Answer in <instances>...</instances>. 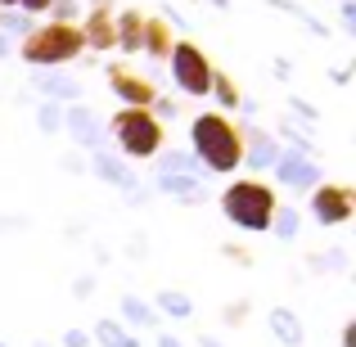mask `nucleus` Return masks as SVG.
<instances>
[{
    "mask_svg": "<svg viewBox=\"0 0 356 347\" xmlns=\"http://www.w3.org/2000/svg\"><path fill=\"white\" fill-rule=\"evenodd\" d=\"M167 59H172V77L185 95H208L212 90V63L194 41H176Z\"/></svg>",
    "mask_w": 356,
    "mask_h": 347,
    "instance_id": "39448f33",
    "label": "nucleus"
},
{
    "mask_svg": "<svg viewBox=\"0 0 356 347\" xmlns=\"http://www.w3.org/2000/svg\"><path fill=\"white\" fill-rule=\"evenodd\" d=\"M190 140H194V158L208 172H235L243 163V145H239V127L221 113H199L190 122Z\"/></svg>",
    "mask_w": 356,
    "mask_h": 347,
    "instance_id": "f257e3e1",
    "label": "nucleus"
},
{
    "mask_svg": "<svg viewBox=\"0 0 356 347\" xmlns=\"http://www.w3.org/2000/svg\"><path fill=\"white\" fill-rule=\"evenodd\" d=\"M312 212H316L321 226H343V221H352V212H356V194L348 185H316Z\"/></svg>",
    "mask_w": 356,
    "mask_h": 347,
    "instance_id": "423d86ee",
    "label": "nucleus"
},
{
    "mask_svg": "<svg viewBox=\"0 0 356 347\" xmlns=\"http://www.w3.org/2000/svg\"><path fill=\"white\" fill-rule=\"evenodd\" d=\"M108 131L118 136L127 158H154L163 149V122L149 113V108H122V113H113Z\"/></svg>",
    "mask_w": 356,
    "mask_h": 347,
    "instance_id": "20e7f679",
    "label": "nucleus"
},
{
    "mask_svg": "<svg viewBox=\"0 0 356 347\" xmlns=\"http://www.w3.org/2000/svg\"><path fill=\"white\" fill-rule=\"evenodd\" d=\"M63 127V108L59 104H45L41 108V131H59Z\"/></svg>",
    "mask_w": 356,
    "mask_h": 347,
    "instance_id": "b1692460",
    "label": "nucleus"
},
{
    "mask_svg": "<svg viewBox=\"0 0 356 347\" xmlns=\"http://www.w3.org/2000/svg\"><path fill=\"white\" fill-rule=\"evenodd\" d=\"M122 312H127V321H136V325H154V312H149L140 298H122Z\"/></svg>",
    "mask_w": 356,
    "mask_h": 347,
    "instance_id": "412c9836",
    "label": "nucleus"
},
{
    "mask_svg": "<svg viewBox=\"0 0 356 347\" xmlns=\"http://www.w3.org/2000/svg\"><path fill=\"white\" fill-rule=\"evenodd\" d=\"M0 23H5L9 32H23V27L32 32V23H27V18H18V14H0Z\"/></svg>",
    "mask_w": 356,
    "mask_h": 347,
    "instance_id": "393cba45",
    "label": "nucleus"
},
{
    "mask_svg": "<svg viewBox=\"0 0 356 347\" xmlns=\"http://www.w3.org/2000/svg\"><path fill=\"white\" fill-rule=\"evenodd\" d=\"M0 54H9V41H5V32H0Z\"/></svg>",
    "mask_w": 356,
    "mask_h": 347,
    "instance_id": "c756f323",
    "label": "nucleus"
},
{
    "mask_svg": "<svg viewBox=\"0 0 356 347\" xmlns=\"http://www.w3.org/2000/svg\"><path fill=\"white\" fill-rule=\"evenodd\" d=\"M63 122H68V136L77 140V145H86V149H99V145H104V122L90 113V108L72 104L68 113H63Z\"/></svg>",
    "mask_w": 356,
    "mask_h": 347,
    "instance_id": "1a4fd4ad",
    "label": "nucleus"
},
{
    "mask_svg": "<svg viewBox=\"0 0 356 347\" xmlns=\"http://www.w3.org/2000/svg\"><path fill=\"white\" fill-rule=\"evenodd\" d=\"M158 347H181V343H176V339H158Z\"/></svg>",
    "mask_w": 356,
    "mask_h": 347,
    "instance_id": "c85d7f7f",
    "label": "nucleus"
},
{
    "mask_svg": "<svg viewBox=\"0 0 356 347\" xmlns=\"http://www.w3.org/2000/svg\"><path fill=\"white\" fill-rule=\"evenodd\" d=\"M0 347H5V343H0Z\"/></svg>",
    "mask_w": 356,
    "mask_h": 347,
    "instance_id": "473e14b6",
    "label": "nucleus"
},
{
    "mask_svg": "<svg viewBox=\"0 0 356 347\" xmlns=\"http://www.w3.org/2000/svg\"><path fill=\"white\" fill-rule=\"evenodd\" d=\"M158 185H163L172 199H181V203H203L208 199V190H203L199 176H158Z\"/></svg>",
    "mask_w": 356,
    "mask_h": 347,
    "instance_id": "ddd939ff",
    "label": "nucleus"
},
{
    "mask_svg": "<svg viewBox=\"0 0 356 347\" xmlns=\"http://www.w3.org/2000/svg\"><path fill=\"white\" fill-rule=\"evenodd\" d=\"M212 90L221 95V104H239V90H235V81H230V77H221V72H212Z\"/></svg>",
    "mask_w": 356,
    "mask_h": 347,
    "instance_id": "5701e85b",
    "label": "nucleus"
},
{
    "mask_svg": "<svg viewBox=\"0 0 356 347\" xmlns=\"http://www.w3.org/2000/svg\"><path fill=\"white\" fill-rule=\"evenodd\" d=\"M63 343H68V347H86V334H81V330H68V334H63Z\"/></svg>",
    "mask_w": 356,
    "mask_h": 347,
    "instance_id": "bb28decb",
    "label": "nucleus"
},
{
    "mask_svg": "<svg viewBox=\"0 0 356 347\" xmlns=\"http://www.w3.org/2000/svg\"><path fill=\"white\" fill-rule=\"evenodd\" d=\"M270 330H275V339L284 343V347H298V343H302V325H298V316L284 312V307H275V312H270Z\"/></svg>",
    "mask_w": 356,
    "mask_h": 347,
    "instance_id": "dca6fc26",
    "label": "nucleus"
},
{
    "mask_svg": "<svg viewBox=\"0 0 356 347\" xmlns=\"http://www.w3.org/2000/svg\"><path fill=\"white\" fill-rule=\"evenodd\" d=\"M158 307H163L167 316H190L194 312L190 298H185V293H172V289H163V293H158Z\"/></svg>",
    "mask_w": 356,
    "mask_h": 347,
    "instance_id": "6ab92c4d",
    "label": "nucleus"
},
{
    "mask_svg": "<svg viewBox=\"0 0 356 347\" xmlns=\"http://www.w3.org/2000/svg\"><path fill=\"white\" fill-rule=\"evenodd\" d=\"M199 347H217V343H212V339H203V343H199Z\"/></svg>",
    "mask_w": 356,
    "mask_h": 347,
    "instance_id": "7c9ffc66",
    "label": "nucleus"
},
{
    "mask_svg": "<svg viewBox=\"0 0 356 347\" xmlns=\"http://www.w3.org/2000/svg\"><path fill=\"white\" fill-rule=\"evenodd\" d=\"M90 172H95L99 181H113V185H122V190H140L136 172H131V167L122 163V158L104 154V149H95V158H90Z\"/></svg>",
    "mask_w": 356,
    "mask_h": 347,
    "instance_id": "9d476101",
    "label": "nucleus"
},
{
    "mask_svg": "<svg viewBox=\"0 0 356 347\" xmlns=\"http://www.w3.org/2000/svg\"><path fill=\"white\" fill-rule=\"evenodd\" d=\"M270 221H275V234H280V239H293V234H298V212H293V208L275 212Z\"/></svg>",
    "mask_w": 356,
    "mask_h": 347,
    "instance_id": "4be33fe9",
    "label": "nucleus"
},
{
    "mask_svg": "<svg viewBox=\"0 0 356 347\" xmlns=\"http://www.w3.org/2000/svg\"><path fill=\"white\" fill-rule=\"evenodd\" d=\"M343 347H356V321L343 325Z\"/></svg>",
    "mask_w": 356,
    "mask_h": 347,
    "instance_id": "cd10ccee",
    "label": "nucleus"
},
{
    "mask_svg": "<svg viewBox=\"0 0 356 347\" xmlns=\"http://www.w3.org/2000/svg\"><path fill=\"white\" fill-rule=\"evenodd\" d=\"M221 212L235 221L239 230H270L275 217V190L261 181H235L221 194Z\"/></svg>",
    "mask_w": 356,
    "mask_h": 347,
    "instance_id": "7ed1b4c3",
    "label": "nucleus"
},
{
    "mask_svg": "<svg viewBox=\"0 0 356 347\" xmlns=\"http://www.w3.org/2000/svg\"><path fill=\"white\" fill-rule=\"evenodd\" d=\"M81 50H86V41H81L77 23H45L36 32H27L23 45H18V54L27 63H36V68H59V63L77 59Z\"/></svg>",
    "mask_w": 356,
    "mask_h": 347,
    "instance_id": "f03ea898",
    "label": "nucleus"
},
{
    "mask_svg": "<svg viewBox=\"0 0 356 347\" xmlns=\"http://www.w3.org/2000/svg\"><path fill=\"white\" fill-rule=\"evenodd\" d=\"M203 167L194 163L190 154H181V149H176V154H167L163 163H158V176H199Z\"/></svg>",
    "mask_w": 356,
    "mask_h": 347,
    "instance_id": "f3484780",
    "label": "nucleus"
},
{
    "mask_svg": "<svg viewBox=\"0 0 356 347\" xmlns=\"http://www.w3.org/2000/svg\"><path fill=\"white\" fill-rule=\"evenodd\" d=\"M172 32H167V23H158V18H145V41H140V50H149V54H172Z\"/></svg>",
    "mask_w": 356,
    "mask_h": 347,
    "instance_id": "2eb2a0df",
    "label": "nucleus"
},
{
    "mask_svg": "<svg viewBox=\"0 0 356 347\" xmlns=\"http://www.w3.org/2000/svg\"><path fill=\"white\" fill-rule=\"evenodd\" d=\"M0 5H18V0H0Z\"/></svg>",
    "mask_w": 356,
    "mask_h": 347,
    "instance_id": "2f4dec72",
    "label": "nucleus"
},
{
    "mask_svg": "<svg viewBox=\"0 0 356 347\" xmlns=\"http://www.w3.org/2000/svg\"><path fill=\"white\" fill-rule=\"evenodd\" d=\"M95 339L104 343V347H140L136 339H127V334H122L113 321H99V325H95Z\"/></svg>",
    "mask_w": 356,
    "mask_h": 347,
    "instance_id": "a211bd4d",
    "label": "nucleus"
},
{
    "mask_svg": "<svg viewBox=\"0 0 356 347\" xmlns=\"http://www.w3.org/2000/svg\"><path fill=\"white\" fill-rule=\"evenodd\" d=\"M81 41L90 45V50H108V45H118L113 36V18H108V5H95L86 18V27H81Z\"/></svg>",
    "mask_w": 356,
    "mask_h": 347,
    "instance_id": "9b49d317",
    "label": "nucleus"
},
{
    "mask_svg": "<svg viewBox=\"0 0 356 347\" xmlns=\"http://www.w3.org/2000/svg\"><path fill=\"white\" fill-rule=\"evenodd\" d=\"M18 5H23L27 14H45V9H50V0H18Z\"/></svg>",
    "mask_w": 356,
    "mask_h": 347,
    "instance_id": "a878e982",
    "label": "nucleus"
},
{
    "mask_svg": "<svg viewBox=\"0 0 356 347\" xmlns=\"http://www.w3.org/2000/svg\"><path fill=\"white\" fill-rule=\"evenodd\" d=\"M108 81H113V90L127 99V108H149L158 99V86H154V81H149V77H136V72L122 68V63L108 68Z\"/></svg>",
    "mask_w": 356,
    "mask_h": 347,
    "instance_id": "0eeeda50",
    "label": "nucleus"
},
{
    "mask_svg": "<svg viewBox=\"0 0 356 347\" xmlns=\"http://www.w3.org/2000/svg\"><path fill=\"white\" fill-rule=\"evenodd\" d=\"M239 145L248 149V163L252 167H275L280 154H284V149H280L270 136H261V131H239Z\"/></svg>",
    "mask_w": 356,
    "mask_h": 347,
    "instance_id": "f8f14e48",
    "label": "nucleus"
},
{
    "mask_svg": "<svg viewBox=\"0 0 356 347\" xmlns=\"http://www.w3.org/2000/svg\"><path fill=\"white\" fill-rule=\"evenodd\" d=\"M41 90H45L50 99H77V86H72V81H63V77H45Z\"/></svg>",
    "mask_w": 356,
    "mask_h": 347,
    "instance_id": "aec40b11",
    "label": "nucleus"
},
{
    "mask_svg": "<svg viewBox=\"0 0 356 347\" xmlns=\"http://www.w3.org/2000/svg\"><path fill=\"white\" fill-rule=\"evenodd\" d=\"M275 176H280V185H289V190H316V185H321V167H316V158H307V154H280Z\"/></svg>",
    "mask_w": 356,
    "mask_h": 347,
    "instance_id": "6e6552de",
    "label": "nucleus"
},
{
    "mask_svg": "<svg viewBox=\"0 0 356 347\" xmlns=\"http://www.w3.org/2000/svg\"><path fill=\"white\" fill-rule=\"evenodd\" d=\"M113 36H118L122 50L136 54V50H140V41H145V14H140V9H127V14H122V23L113 27Z\"/></svg>",
    "mask_w": 356,
    "mask_h": 347,
    "instance_id": "4468645a",
    "label": "nucleus"
}]
</instances>
